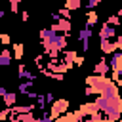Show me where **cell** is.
<instances>
[{
    "label": "cell",
    "instance_id": "1",
    "mask_svg": "<svg viewBox=\"0 0 122 122\" xmlns=\"http://www.w3.org/2000/svg\"><path fill=\"white\" fill-rule=\"evenodd\" d=\"M99 111L107 116V122H118L120 116H122V99L120 95H114V97H105V95H99L95 99Z\"/></svg>",
    "mask_w": 122,
    "mask_h": 122
},
{
    "label": "cell",
    "instance_id": "2",
    "mask_svg": "<svg viewBox=\"0 0 122 122\" xmlns=\"http://www.w3.org/2000/svg\"><path fill=\"white\" fill-rule=\"evenodd\" d=\"M86 84L97 93V95H105V97H114L118 95V86L114 84V80L107 78V76H88L86 78Z\"/></svg>",
    "mask_w": 122,
    "mask_h": 122
},
{
    "label": "cell",
    "instance_id": "3",
    "mask_svg": "<svg viewBox=\"0 0 122 122\" xmlns=\"http://www.w3.org/2000/svg\"><path fill=\"white\" fill-rule=\"evenodd\" d=\"M109 65H111V71H112V78L122 86V51H114Z\"/></svg>",
    "mask_w": 122,
    "mask_h": 122
},
{
    "label": "cell",
    "instance_id": "4",
    "mask_svg": "<svg viewBox=\"0 0 122 122\" xmlns=\"http://www.w3.org/2000/svg\"><path fill=\"white\" fill-rule=\"evenodd\" d=\"M69 111V101L67 99H57L51 103V109H50V114L53 116V120H57L59 116H63L65 112Z\"/></svg>",
    "mask_w": 122,
    "mask_h": 122
},
{
    "label": "cell",
    "instance_id": "5",
    "mask_svg": "<svg viewBox=\"0 0 122 122\" xmlns=\"http://www.w3.org/2000/svg\"><path fill=\"white\" fill-rule=\"evenodd\" d=\"M114 36H118V34H116V27L105 23V25L101 27V30H99V38H101V40H111V38H114Z\"/></svg>",
    "mask_w": 122,
    "mask_h": 122
},
{
    "label": "cell",
    "instance_id": "6",
    "mask_svg": "<svg viewBox=\"0 0 122 122\" xmlns=\"http://www.w3.org/2000/svg\"><path fill=\"white\" fill-rule=\"evenodd\" d=\"M80 111H82V112H84L86 116H93V114H97V112H101L95 101H93V103H84V105L80 107Z\"/></svg>",
    "mask_w": 122,
    "mask_h": 122
},
{
    "label": "cell",
    "instance_id": "7",
    "mask_svg": "<svg viewBox=\"0 0 122 122\" xmlns=\"http://www.w3.org/2000/svg\"><path fill=\"white\" fill-rule=\"evenodd\" d=\"M93 71H95V74H101V76H107V72L111 71V65H109V63H107L105 59H99V63L95 65V69H93Z\"/></svg>",
    "mask_w": 122,
    "mask_h": 122
},
{
    "label": "cell",
    "instance_id": "8",
    "mask_svg": "<svg viewBox=\"0 0 122 122\" xmlns=\"http://www.w3.org/2000/svg\"><path fill=\"white\" fill-rule=\"evenodd\" d=\"M99 40H101V38H99ZM116 48H118V44H116V42H111V40H101V51H103V53H112Z\"/></svg>",
    "mask_w": 122,
    "mask_h": 122
},
{
    "label": "cell",
    "instance_id": "9",
    "mask_svg": "<svg viewBox=\"0 0 122 122\" xmlns=\"http://www.w3.org/2000/svg\"><path fill=\"white\" fill-rule=\"evenodd\" d=\"M67 36H69V34H57V36H55V42H53L55 50L63 51V50L67 48Z\"/></svg>",
    "mask_w": 122,
    "mask_h": 122
},
{
    "label": "cell",
    "instance_id": "10",
    "mask_svg": "<svg viewBox=\"0 0 122 122\" xmlns=\"http://www.w3.org/2000/svg\"><path fill=\"white\" fill-rule=\"evenodd\" d=\"M76 59H78L76 51H71V50H65V51H63V61H65L69 67H72V63H76Z\"/></svg>",
    "mask_w": 122,
    "mask_h": 122
},
{
    "label": "cell",
    "instance_id": "11",
    "mask_svg": "<svg viewBox=\"0 0 122 122\" xmlns=\"http://www.w3.org/2000/svg\"><path fill=\"white\" fill-rule=\"evenodd\" d=\"M57 25H59V30H61L63 34H71L72 25H71V21H69V19H63V17H61V21H59Z\"/></svg>",
    "mask_w": 122,
    "mask_h": 122
},
{
    "label": "cell",
    "instance_id": "12",
    "mask_svg": "<svg viewBox=\"0 0 122 122\" xmlns=\"http://www.w3.org/2000/svg\"><path fill=\"white\" fill-rule=\"evenodd\" d=\"M34 109H38V105H21V107H13V111L17 112V114H25V112H32Z\"/></svg>",
    "mask_w": 122,
    "mask_h": 122
},
{
    "label": "cell",
    "instance_id": "13",
    "mask_svg": "<svg viewBox=\"0 0 122 122\" xmlns=\"http://www.w3.org/2000/svg\"><path fill=\"white\" fill-rule=\"evenodd\" d=\"M11 63V51L10 50H4L2 53H0V65L2 67H8Z\"/></svg>",
    "mask_w": 122,
    "mask_h": 122
},
{
    "label": "cell",
    "instance_id": "14",
    "mask_svg": "<svg viewBox=\"0 0 122 122\" xmlns=\"http://www.w3.org/2000/svg\"><path fill=\"white\" fill-rule=\"evenodd\" d=\"M17 78H29V80H34L32 72H30V71H27V67H25V65H19V71H17Z\"/></svg>",
    "mask_w": 122,
    "mask_h": 122
},
{
    "label": "cell",
    "instance_id": "15",
    "mask_svg": "<svg viewBox=\"0 0 122 122\" xmlns=\"http://www.w3.org/2000/svg\"><path fill=\"white\" fill-rule=\"evenodd\" d=\"M95 23H97V13L92 10V11L88 13V19H86V29H92Z\"/></svg>",
    "mask_w": 122,
    "mask_h": 122
},
{
    "label": "cell",
    "instance_id": "16",
    "mask_svg": "<svg viewBox=\"0 0 122 122\" xmlns=\"http://www.w3.org/2000/svg\"><path fill=\"white\" fill-rule=\"evenodd\" d=\"M80 6H82V2H80V0H65V8H67V10H71V11H72V10H78Z\"/></svg>",
    "mask_w": 122,
    "mask_h": 122
},
{
    "label": "cell",
    "instance_id": "17",
    "mask_svg": "<svg viewBox=\"0 0 122 122\" xmlns=\"http://www.w3.org/2000/svg\"><path fill=\"white\" fill-rule=\"evenodd\" d=\"M4 103H6V107H11L15 103V92H8L4 95Z\"/></svg>",
    "mask_w": 122,
    "mask_h": 122
},
{
    "label": "cell",
    "instance_id": "18",
    "mask_svg": "<svg viewBox=\"0 0 122 122\" xmlns=\"http://www.w3.org/2000/svg\"><path fill=\"white\" fill-rule=\"evenodd\" d=\"M78 38H80L82 42H84V40H90V38H92V29H86V27H84V29L78 32Z\"/></svg>",
    "mask_w": 122,
    "mask_h": 122
},
{
    "label": "cell",
    "instance_id": "19",
    "mask_svg": "<svg viewBox=\"0 0 122 122\" xmlns=\"http://www.w3.org/2000/svg\"><path fill=\"white\" fill-rule=\"evenodd\" d=\"M19 120L21 122H36V116L32 112H25V114H19Z\"/></svg>",
    "mask_w": 122,
    "mask_h": 122
},
{
    "label": "cell",
    "instance_id": "20",
    "mask_svg": "<svg viewBox=\"0 0 122 122\" xmlns=\"http://www.w3.org/2000/svg\"><path fill=\"white\" fill-rule=\"evenodd\" d=\"M13 55H15V59L23 57V44H13Z\"/></svg>",
    "mask_w": 122,
    "mask_h": 122
},
{
    "label": "cell",
    "instance_id": "21",
    "mask_svg": "<svg viewBox=\"0 0 122 122\" xmlns=\"http://www.w3.org/2000/svg\"><path fill=\"white\" fill-rule=\"evenodd\" d=\"M29 88H32V80H27V82L19 84V92H21V93H29V92H27Z\"/></svg>",
    "mask_w": 122,
    "mask_h": 122
},
{
    "label": "cell",
    "instance_id": "22",
    "mask_svg": "<svg viewBox=\"0 0 122 122\" xmlns=\"http://www.w3.org/2000/svg\"><path fill=\"white\" fill-rule=\"evenodd\" d=\"M107 23H109V25H112V27H118L122 21H120V17H118V15H111V17L107 19Z\"/></svg>",
    "mask_w": 122,
    "mask_h": 122
},
{
    "label": "cell",
    "instance_id": "23",
    "mask_svg": "<svg viewBox=\"0 0 122 122\" xmlns=\"http://www.w3.org/2000/svg\"><path fill=\"white\" fill-rule=\"evenodd\" d=\"M48 101H46V95H38V99H36V105H38V109H44V105H46Z\"/></svg>",
    "mask_w": 122,
    "mask_h": 122
},
{
    "label": "cell",
    "instance_id": "24",
    "mask_svg": "<svg viewBox=\"0 0 122 122\" xmlns=\"http://www.w3.org/2000/svg\"><path fill=\"white\" fill-rule=\"evenodd\" d=\"M10 114H11V107H6V109H4L2 112H0V120H6V118H8Z\"/></svg>",
    "mask_w": 122,
    "mask_h": 122
},
{
    "label": "cell",
    "instance_id": "25",
    "mask_svg": "<svg viewBox=\"0 0 122 122\" xmlns=\"http://www.w3.org/2000/svg\"><path fill=\"white\" fill-rule=\"evenodd\" d=\"M59 15H61L63 19H71V10H67V8H63V10H59Z\"/></svg>",
    "mask_w": 122,
    "mask_h": 122
},
{
    "label": "cell",
    "instance_id": "26",
    "mask_svg": "<svg viewBox=\"0 0 122 122\" xmlns=\"http://www.w3.org/2000/svg\"><path fill=\"white\" fill-rule=\"evenodd\" d=\"M10 8H11L13 13H17V10H19V2H17V0H10Z\"/></svg>",
    "mask_w": 122,
    "mask_h": 122
},
{
    "label": "cell",
    "instance_id": "27",
    "mask_svg": "<svg viewBox=\"0 0 122 122\" xmlns=\"http://www.w3.org/2000/svg\"><path fill=\"white\" fill-rule=\"evenodd\" d=\"M99 2H101V0H88V8H90V10H93Z\"/></svg>",
    "mask_w": 122,
    "mask_h": 122
},
{
    "label": "cell",
    "instance_id": "28",
    "mask_svg": "<svg viewBox=\"0 0 122 122\" xmlns=\"http://www.w3.org/2000/svg\"><path fill=\"white\" fill-rule=\"evenodd\" d=\"M46 101H48V103H53V101H55V99H53V93H51V92H48V93H46Z\"/></svg>",
    "mask_w": 122,
    "mask_h": 122
},
{
    "label": "cell",
    "instance_id": "29",
    "mask_svg": "<svg viewBox=\"0 0 122 122\" xmlns=\"http://www.w3.org/2000/svg\"><path fill=\"white\" fill-rule=\"evenodd\" d=\"M0 40H2V44H10V36H8V34H2Z\"/></svg>",
    "mask_w": 122,
    "mask_h": 122
},
{
    "label": "cell",
    "instance_id": "30",
    "mask_svg": "<svg viewBox=\"0 0 122 122\" xmlns=\"http://www.w3.org/2000/svg\"><path fill=\"white\" fill-rule=\"evenodd\" d=\"M88 48H90V40H84V42H82V50L88 51Z\"/></svg>",
    "mask_w": 122,
    "mask_h": 122
},
{
    "label": "cell",
    "instance_id": "31",
    "mask_svg": "<svg viewBox=\"0 0 122 122\" xmlns=\"http://www.w3.org/2000/svg\"><path fill=\"white\" fill-rule=\"evenodd\" d=\"M84 93H86V95H92V93H95V92H93V90H92L90 86H86V90H84Z\"/></svg>",
    "mask_w": 122,
    "mask_h": 122
},
{
    "label": "cell",
    "instance_id": "32",
    "mask_svg": "<svg viewBox=\"0 0 122 122\" xmlns=\"http://www.w3.org/2000/svg\"><path fill=\"white\" fill-rule=\"evenodd\" d=\"M116 44H118V48H122V34L116 36Z\"/></svg>",
    "mask_w": 122,
    "mask_h": 122
},
{
    "label": "cell",
    "instance_id": "33",
    "mask_svg": "<svg viewBox=\"0 0 122 122\" xmlns=\"http://www.w3.org/2000/svg\"><path fill=\"white\" fill-rule=\"evenodd\" d=\"M21 19H23V21H27V19H29V13H27V11H23V13H21Z\"/></svg>",
    "mask_w": 122,
    "mask_h": 122
},
{
    "label": "cell",
    "instance_id": "34",
    "mask_svg": "<svg viewBox=\"0 0 122 122\" xmlns=\"http://www.w3.org/2000/svg\"><path fill=\"white\" fill-rule=\"evenodd\" d=\"M82 63H84V57H80V55H78V59H76V65H78V67H80V65H82Z\"/></svg>",
    "mask_w": 122,
    "mask_h": 122
},
{
    "label": "cell",
    "instance_id": "35",
    "mask_svg": "<svg viewBox=\"0 0 122 122\" xmlns=\"http://www.w3.org/2000/svg\"><path fill=\"white\" fill-rule=\"evenodd\" d=\"M53 78H55V80H63V74H59V72H55V74H53Z\"/></svg>",
    "mask_w": 122,
    "mask_h": 122
},
{
    "label": "cell",
    "instance_id": "36",
    "mask_svg": "<svg viewBox=\"0 0 122 122\" xmlns=\"http://www.w3.org/2000/svg\"><path fill=\"white\" fill-rule=\"evenodd\" d=\"M6 93H8V90H6V88H0V95H2V97H4V95H6Z\"/></svg>",
    "mask_w": 122,
    "mask_h": 122
},
{
    "label": "cell",
    "instance_id": "37",
    "mask_svg": "<svg viewBox=\"0 0 122 122\" xmlns=\"http://www.w3.org/2000/svg\"><path fill=\"white\" fill-rule=\"evenodd\" d=\"M17 2H23V0H17Z\"/></svg>",
    "mask_w": 122,
    "mask_h": 122
},
{
    "label": "cell",
    "instance_id": "38",
    "mask_svg": "<svg viewBox=\"0 0 122 122\" xmlns=\"http://www.w3.org/2000/svg\"><path fill=\"white\" fill-rule=\"evenodd\" d=\"M120 122H122V118H120Z\"/></svg>",
    "mask_w": 122,
    "mask_h": 122
}]
</instances>
